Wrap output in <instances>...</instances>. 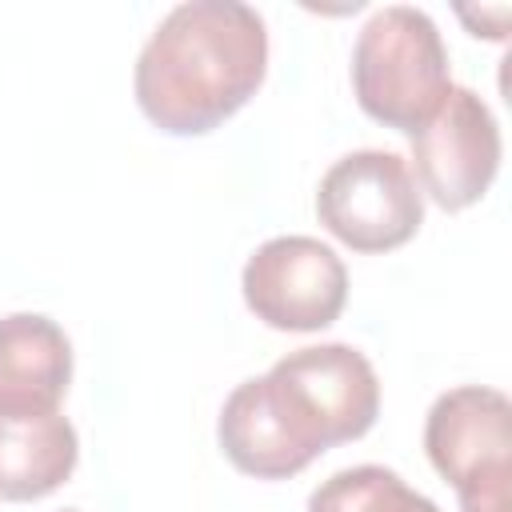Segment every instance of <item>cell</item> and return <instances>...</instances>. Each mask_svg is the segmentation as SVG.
I'll return each mask as SVG.
<instances>
[{
  "label": "cell",
  "mask_w": 512,
  "mask_h": 512,
  "mask_svg": "<svg viewBox=\"0 0 512 512\" xmlns=\"http://www.w3.org/2000/svg\"><path fill=\"white\" fill-rule=\"evenodd\" d=\"M68 512H72V508H68Z\"/></svg>",
  "instance_id": "12"
},
{
  "label": "cell",
  "mask_w": 512,
  "mask_h": 512,
  "mask_svg": "<svg viewBox=\"0 0 512 512\" xmlns=\"http://www.w3.org/2000/svg\"><path fill=\"white\" fill-rule=\"evenodd\" d=\"M424 452L456 488L464 512L512 508V404L500 388L460 384L436 396L424 420Z\"/></svg>",
  "instance_id": "3"
},
{
  "label": "cell",
  "mask_w": 512,
  "mask_h": 512,
  "mask_svg": "<svg viewBox=\"0 0 512 512\" xmlns=\"http://www.w3.org/2000/svg\"><path fill=\"white\" fill-rule=\"evenodd\" d=\"M72 384V344L64 328L40 312L0 320V408H60Z\"/></svg>",
  "instance_id": "10"
},
{
  "label": "cell",
  "mask_w": 512,
  "mask_h": 512,
  "mask_svg": "<svg viewBox=\"0 0 512 512\" xmlns=\"http://www.w3.org/2000/svg\"><path fill=\"white\" fill-rule=\"evenodd\" d=\"M352 88L372 120L412 136L452 88L448 48L432 16L408 4L380 8L356 36Z\"/></svg>",
  "instance_id": "2"
},
{
  "label": "cell",
  "mask_w": 512,
  "mask_h": 512,
  "mask_svg": "<svg viewBox=\"0 0 512 512\" xmlns=\"http://www.w3.org/2000/svg\"><path fill=\"white\" fill-rule=\"evenodd\" d=\"M80 460V440L60 408H0V500L56 492Z\"/></svg>",
  "instance_id": "9"
},
{
  "label": "cell",
  "mask_w": 512,
  "mask_h": 512,
  "mask_svg": "<svg viewBox=\"0 0 512 512\" xmlns=\"http://www.w3.org/2000/svg\"><path fill=\"white\" fill-rule=\"evenodd\" d=\"M316 216L352 252H392L420 232L424 196L404 156L360 148L320 176Z\"/></svg>",
  "instance_id": "4"
},
{
  "label": "cell",
  "mask_w": 512,
  "mask_h": 512,
  "mask_svg": "<svg viewBox=\"0 0 512 512\" xmlns=\"http://www.w3.org/2000/svg\"><path fill=\"white\" fill-rule=\"evenodd\" d=\"M500 128L472 88H448L436 112L412 132V180L444 212L472 208L496 180Z\"/></svg>",
  "instance_id": "5"
},
{
  "label": "cell",
  "mask_w": 512,
  "mask_h": 512,
  "mask_svg": "<svg viewBox=\"0 0 512 512\" xmlns=\"http://www.w3.org/2000/svg\"><path fill=\"white\" fill-rule=\"evenodd\" d=\"M272 384L324 448L360 440L380 416V380L352 344H312L272 364Z\"/></svg>",
  "instance_id": "7"
},
{
  "label": "cell",
  "mask_w": 512,
  "mask_h": 512,
  "mask_svg": "<svg viewBox=\"0 0 512 512\" xmlns=\"http://www.w3.org/2000/svg\"><path fill=\"white\" fill-rule=\"evenodd\" d=\"M308 512H440L424 492L408 488L404 476L380 464H356L332 472L312 496Z\"/></svg>",
  "instance_id": "11"
},
{
  "label": "cell",
  "mask_w": 512,
  "mask_h": 512,
  "mask_svg": "<svg viewBox=\"0 0 512 512\" xmlns=\"http://www.w3.org/2000/svg\"><path fill=\"white\" fill-rule=\"evenodd\" d=\"M268 72V32L240 0L176 4L136 60V104L172 136H200L240 112Z\"/></svg>",
  "instance_id": "1"
},
{
  "label": "cell",
  "mask_w": 512,
  "mask_h": 512,
  "mask_svg": "<svg viewBox=\"0 0 512 512\" xmlns=\"http://www.w3.org/2000/svg\"><path fill=\"white\" fill-rule=\"evenodd\" d=\"M244 304L276 332H320L348 300L344 260L312 236H276L260 244L240 276Z\"/></svg>",
  "instance_id": "6"
},
{
  "label": "cell",
  "mask_w": 512,
  "mask_h": 512,
  "mask_svg": "<svg viewBox=\"0 0 512 512\" xmlns=\"http://www.w3.org/2000/svg\"><path fill=\"white\" fill-rule=\"evenodd\" d=\"M216 436L232 468L256 480H288L324 452L272 376H252L228 392Z\"/></svg>",
  "instance_id": "8"
}]
</instances>
